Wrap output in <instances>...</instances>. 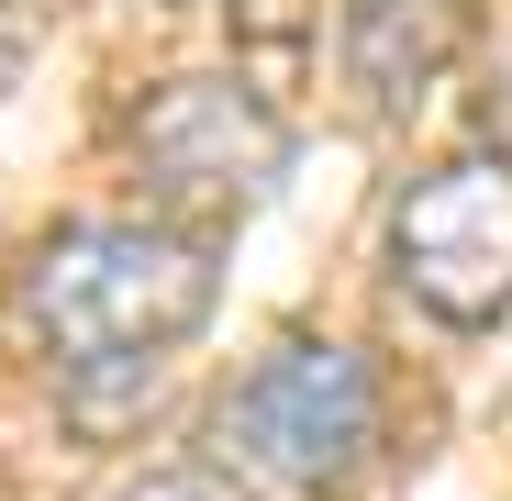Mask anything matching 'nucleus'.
<instances>
[{
  "label": "nucleus",
  "mask_w": 512,
  "mask_h": 501,
  "mask_svg": "<svg viewBox=\"0 0 512 501\" xmlns=\"http://www.w3.org/2000/svg\"><path fill=\"white\" fill-rule=\"evenodd\" d=\"M212 245L167 234V223H67L34 245L23 268V323L45 334V357L67 379L90 368H156L179 334L212 312Z\"/></svg>",
  "instance_id": "1"
},
{
  "label": "nucleus",
  "mask_w": 512,
  "mask_h": 501,
  "mask_svg": "<svg viewBox=\"0 0 512 501\" xmlns=\"http://www.w3.org/2000/svg\"><path fill=\"white\" fill-rule=\"evenodd\" d=\"M368 446H379V379L334 334H279L223 390V457L268 490H346Z\"/></svg>",
  "instance_id": "2"
},
{
  "label": "nucleus",
  "mask_w": 512,
  "mask_h": 501,
  "mask_svg": "<svg viewBox=\"0 0 512 501\" xmlns=\"http://www.w3.org/2000/svg\"><path fill=\"white\" fill-rule=\"evenodd\" d=\"M390 279L435 323H501V301H512V145L446 156L390 201Z\"/></svg>",
  "instance_id": "3"
},
{
  "label": "nucleus",
  "mask_w": 512,
  "mask_h": 501,
  "mask_svg": "<svg viewBox=\"0 0 512 501\" xmlns=\"http://www.w3.org/2000/svg\"><path fill=\"white\" fill-rule=\"evenodd\" d=\"M290 167V123L234 78H167L134 112V179L167 212H256Z\"/></svg>",
  "instance_id": "4"
},
{
  "label": "nucleus",
  "mask_w": 512,
  "mask_h": 501,
  "mask_svg": "<svg viewBox=\"0 0 512 501\" xmlns=\"http://www.w3.org/2000/svg\"><path fill=\"white\" fill-rule=\"evenodd\" d=\"M457 45H468L457 0H357V12H346V78L379 112H412L457 67Z\"/></svg>",
  "instance_id": "5"
},
{
  "label": "nucleus",
  "mask_w": 512,
  "mask_h": 501,
  "mask_svg": "<svg viewBox=\"0 0 512 501\" xmlns=\"http://www.w3.org/2000/svg\"><path fill=\"white\" fill-rule=\"evenodd\" d=\"M234 34H245L256 56H301V34H312V0H234Z\"/></svg>",
  "instance_id": "6"
},
{
  "label": "nucleus",
  "mask_w": 512,
  "mask_h": 501,
  "mask_svg": "<svg viewBox=\"0 0 512 501\" xmlns=\"http://www.w3.org/2000/svg\"><path fill=\"white\" fill-rule=\"evenodd\" d=\"M123 501H234V490H223L212 468H156V479H145V490H123Z\"/></svg>",
  "instance_id": "7"
}]
</instances>
